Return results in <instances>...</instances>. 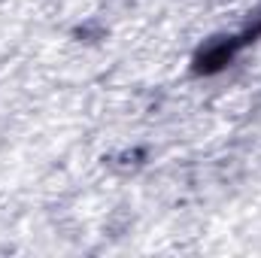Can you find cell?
Instances as JSON below:
<instances>
[{
    "label": "cell",
    "instance_id": "cell-1",
    "mask_svg": "<svg viewBox=\"0 0 261 258\" xmlns=\"http://www.w3.org/2000/svg\"><path fill=\"white\" fill-rule=\"evenodd\" d=\"M258 37H261V9L252 15L249 24H243V31H237V34H231V37H225V40H216V43L197 58V70H203V73L222 70L228 61H234L249 43H255Z\"/></svg>",
    "mask_w": 261,
    "mask_h": 258
}]
</instances>
